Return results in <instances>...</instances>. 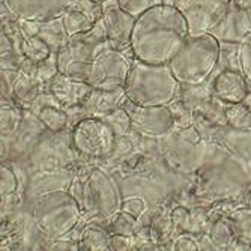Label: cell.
Returning <instances> with one entry per match:
<instances>
[{
	"instance_id": "obj_34",
	"label": "cell",
	"mask_w": 251,
	"mask_h": 251,
	"mask_svg": "<svg viewBox=\"0 0 251 251\" xmlns=\"http://www.w3.org/2000/svg\"><path fill=\"white\" fill-rule=\"evenodd\" d=\"M101 119L111 128V131L116 134L118 139L119 137H126L132 131L131 118L128 115V111L124 108V105L113 110L111 113H108V115H105Z\"/></svg>"
},
{
	"instance_id": "obj_43",
	"label": "cell",
	"mask_w": 251,
	"mask_h": 251,
	"mask_svg": "<svg viewBox=\"0 0 251 251\" xmlns=\"http://www.w3.org/2000/svg\"><path fill=\"white\" fill-rule=\"evenodd\" d=\"M134 238L131 236H125V235H111L110 236V247L108 251H128V250H134Z\"/></svg>"
},
{
	"instance_id": "obj_20",
	"label": "cell",
	"mask_w": 251,
	"mask_h": 251,
	"mask_svg": "<svg viewBox=\"0 0 251 251\" xmlns=\"http://www.w3.org/2000/svg\"><path fill=\"white\" fill-rule=\"evenodd\" d=\"M214 95L226 104L242 102L250 90V84L242 73L226 70L218 73L209 83Z\"/></svg>"
},
{
	"instance_id": "obj_18",
	"label": "cell",
	"mask_w": 251,
	"mask_h": 251,
	"mask_svg": "<svg viewBox=\"0 0 251 251\" xmlns=\"http://www.w3.org/2000/svg\"><path fill=\"white\" fill-rule=\"evenodd\" d=\"M220 44H242L251 36L245 14L236 0H232L220 21L209 30Z\"/></svg>"
},
{
	"instance_id": "obj_5",
	"label": "cell",
	"mask_w": 251,
	"mask_h": 251,
	"mask_svg": "<svg viewBox=\"0 0 251 251\" xmlns=\"http://www.w3.org/2000/svg\"><path fill=\"white\" fill-rule=\"evenodd\" d=\"M83 211L70 191H57L32 201V218L39 235L53 241L70 235L80 224Z\"/></svg>"
},
{
	"instance_id": "obj_48",
	"label": "cell",
	"mask_w": 251,
	"mask_h": 251,
	"mask_svg": "<svg viewBox=\"0 0 251 251\" xmlns=\"http://www.w3.org/2000/svg\"><path fill=\"white\" fill-rule=\"evenodd\" d=\"M177 2H179V0H161V3H164V5H172V6H175Z\"/></svg>"
},
{
	"instance_id": "obj_36",
	"label": "cell",
	"mask_w": 251,
	"mask_h": 251,
	"mask_svg": "<svg viewBox=\"0 0 251 251\" xmlns=\"http://www.w3.org/2000/svg\"><path fill=\"white\" fill-rule=\"evenodd\" d=\"M59 73L60 71H59V65H57V53H51L50 57H47L44 62L36 63L35 78L44 89H49L51 80Z\"/></svg>"
},
{
	"instance_id": "obj_10",
	"label": "cell",
	"mask_w": 251,
	"mask_h": 251,
	"mask_svg": "<svg viewBox=\"0 0 251 251\" xmlns=\"http://www.w3.org/2000/svg\"><path fill=\"white\" fill-rule=\"evenodd\" d=\"M164 139V159L177 173L193 175L197 172L208 153V142H191L177 131L170 132Z\"/></svg>"
},
{
	"instance_id": "obj_40",
	"label": "cell",
	"mask_w": 251,
	"mask_h": 251,
	"mask_svg": "<svg viewBox=\"0 0 251 251\" xmlns=\"http://www.w3.org/2000/svg\"><path fill=\"white\" fill-rule=\"evenodd\" d=\"M170 250H175V251H196V250H200L199 239H197V236H194L193 232H182L180 235H177L176 238L172 239Z\"/></svg>"
},
{
	"instance_id": "obj_13",
	"label": "cell",
	"mask_w": 251,
	"mask_h": 251,
	"mask_svg": "<svg viewBox=\"0 0 251 251\" xmlns=\"http://www.w3.org/2000/svg\"><path fill=\"white\" fill-rule=\"evenodd\" d=\"M232 0H179L175 5L188 23L190 35L209 33Z\"/></svg>"
},
{
	"instance_id": "obj_29",
	"label": "cell",
	"mask_w": 251,
	"mask_h": 251,
	"mask_svg": "<svg viewBox=\"0 0 251 251\" xmlns=\"http://www.w3.org/2000/svg\"><path fill=\"white\" fill-rule=\"evenodd\" d=\"M209 236L217 250H238V238L226 215L218 217L209 229Z\"/></svg>"
},
{
	"instance_id": "obj_16",
	"label": "cell",
	"mask_w": 251,
	"mask_h": 251,
	"mask_svg": "<svg viewBox=\"0 0 251 251\" xmlns=\"http://www.w3.org/2000/svg\"><path fill=\"white\" fill-rule=\"evenodd\" d=\"M6 8L21 20L49 21L65 14L74 0H2Z\"/></svg>"
},
{
	"instance_id": "obj_3",
	"label": "cell",
	"mask_w": 251,
	"mask_h": 251,
	"mask_svg": "<svg viewBox=\"0 0 251 251\" xmlns=\"http://www.w3.org/2000/svg\"><path fill=\"white\" fill-rule=\"evenodd\" d=\"M124 89L131 102L142 107H159L170 105L177 98L180 84L169 63L155 65L134 59Z\"/></svg>"
},
{
	"instance_id": "obj_26",
	"label": "cell",
	"mask_w": 251,
	"mask_h": 251,
	"mask_svg": "<svg viewBox=\"0 0 251 251\" xmlns=\"http://www.w3.org/2000/svg\"><path fill=\"white\" fill-rule=\"evenodd\" d=\"M238 238V250H251V206L244 204L226 214Z\"/></svg>"
},
{
	"instance_id": "obj_45",
	"label": "cell",
	"mask_w": 251,
	"mask_h": 251,
	"mask_svg": "<svg viewBox=\"0 0 251 251\" xmlns=\"http://www.w3.org/2000/svg\"><path fill=\"white\" fill-rule=\"evenodd\" d=\"M49 250H68V251H75L80 250V241L75 239H68L66 236L59 238V239H53L51 244L47 247Z\"/></svg>"
},
{
	"instance_id": "obj_47",
	"label": "cell",
	"mask_w": 251,
	"mask_h": 251,
	"mask_svg": "<svg viewBox=\"0 0 251 251\" xmlns=\"http://www.w3.org/2000/svg\"><path fill=\"white\" fill-rule=\"evenodd\" d=\"M242 104H244L245 107H248V108L251 110V86H250V90H248V94L245 95V98H244Z\"/></svg>"
},
{
	"instance_id": "obj_14",
	"label": "cell",
	"mask_w": 251,
	"mask_h": 251,
	"mask_svg": "<svg viewBox=\"0 0 251 251\" xmlns=\"http://www.w3.org/2000/svg\"><path fill=\"white\" fill-rule=\"evenodd\" d=\"M102 6H104L102 20L105 25L110 49L132 54L131 36H132V30H134L137 18L125 12L119 6L118 0H108V2L102 3Z\"/></svg>"
},
{
	"instance_id": "obj_38",
	"label": "cell",
	"mask_w": 251,
	"mask_h": 251,
	"mask_svg": "<svg viewBox=\"0 0 251 251\" xmlns=\"http://www.w3.org/2000/svg\"><path fill=\"white\" fill-rule=\"evenodd\" d=\"M172 220L176 227V230L180 232H191L193 229V214L188 206L179 204L172 209Z\"/></svg>"
},
{
	"instance_id": "obj_31",
	"label": "cell",
	"mask_w": 251,
	"mask_h": 251,
	"mask_svg": "<svg viewBox=\"0 0 251 251\" xmlns=\"http://www.w3.org/2000/svg\"><path fill=\"white\" fill-rule=\"evenodd\" d=\"M35 115L39 118V121L44 124L49 132H59L66 129L68 122H70V116L63 108L59 107H44L38 110Z\"/></svg>"
},
{
	"instance_id": "obj_6",
	"label": "cell",
	"mask_w": 251,
	"mask_h": 251,
	"mask_svg": "<svg viewBox=\"0 0 251 251\" xmlns=\"http://www.w3.org/2000/svg\"><path fill=\"white\" fill-rule=\"evenodd\" d=\"M78 156L73 145L71 131L63 129L42 135L29 152V166L36 170H56L70 167Z\"/></svg>"
},
{
	"instance_id": "obj_35",
	"label": "cell",
	"mask_w": 251,
	"mask_h": 251,
	"mask_svg": "<svg viewBox=\"0 0 251 251\" xmlns=\"http://www.w3.org/2000/svg\"><path fill=\"white\" fill-rule=\"evenodd\" d=\"M53 51L49 49V45L45 44L39 36H32L26 38L25 44H23V54L25 59L33 62V63H41L47 57H50Z\"/></svg>"
},
{
	"instance_id": "obj_15",
	"label": "cell",
	"mask_w": 251,
	"mask_h": 251,
	"mask_svg": "<svg viewBox=\"0 0 251 251\" xmlns=\"http://www.w3.org/2000/svg\"><path fill=\"white\" fill-rule=\"evenodd\" d=\"M125 100L126 95L124 87L116 90H101L92 87V90L87 94L80 105L66 108L65 111L70 116V121L73 118H77V122L84 118H104L113 110L121 107Z\"/></svg>"
},
{
	"instance_id": "obj_21",
	"label": "cell",
	"mask_w": 251,
	"mask_h": 251,
	"mask_svg": "<svg viewBox=\"0 0 251 251\" xmlns=\"http://www.w3.org/2000/svg\"><path fill=\"white\" fill-rule=\"evenodd\" d=\"M49 89L60 101V104L63 105V110H66V108L80 105L84 101V98L87 97V94L92 90V86L84 81L73 80V78L59 73L51 80Z\"/></svg>"
},
{
	"instance_id": "obj_17",
	"label": "cell",
	"mask_w": 251,
	"mask_h": 251,
	"mask_svg": "<svg viewBox=\"0 0 251 251\" xmlns=\"http://www.w3.org/2000/svg\"><path fill=\"white\" fill-rule=\"evenodd\" d=\"M74 176H75V172L71 170L70 167L32 172L26 184L25 196L27 200L33 201L36 197L44 196V194L57 193V191H70Z\"/></svg>"
},
{
	"instance_id": "obj_12",
	"label": "cell",
	"mask_w": 251,
	"mask_h": 251,
	"mask_svg": "<svg viewBox=\"0 0 251 251\" xmlns=\"http://www.w3.org/2000/svg\"><path fill=\"white\" fill-rule=\"evenodd\" d=\"M122 105L131 118L132 131L142 135L163 139L175 129V121L169 105L142 107L129 100H125Z\"/></svg>"
},
{
	"instance_id": "obj_2",
	"label": "cell",
	"mask_w": 251,
	"mask_h": 251,
	"mask_svg": "<svg viewBox=\"0 0 251 251\" xmlns=\"http://www.w3.org/2000/svg\"><path fill=\"white\" fill-rule=\"evenodd\" d=\"M190 35L188 23L172 5L159 3L137 17L131 36L135 59L146 63H169Z\"/></svg>"
},
{
	"instance_id": "obj_37",
	"label": "cell",
	"mask_w": 251,
	"mask_h": 251,
	"mask_svg": "<svg viewBox=\"0 0 251 251\" xmlns=\"http://www.w3.org/2000/svg\"><path fill=\"white\" fill-rule=\"evenodd\" d=\"M169 107L172 110L173 121H175V129L173 131L185 129V128L194 125V111L182 100L176 98Z\"/></svg>"
},
{
	"instance_id": "obj_50",
	"label": "cell",
	"mask_w": 251,
	"mask_h": 251,
	"mask_svg": "<svg viewBox=\"0 0 251 251\" xmlns=\"http://www.w3.org/2000/svg\"><path fill=\"white\" fill-rule=\"evenodd\" d=\"M92 2H97V3H105L108 0H92Z\"/></svg>"
},
{
	"instance_id": "obj_8",
	"label": "cell",
	"mask_w": 251,
	"mask_h": 251,
	"mask_svg": "<svg viewBox=\"0 0 251 251\" xmlns=\"http://www.w3.org/2000/svg\"><path fill=\"white\" fill-rule=\"evenodd\" d=\"M110 49L104 20L101 18L97 25L86 33L71 36L68 44L57 53V65L62 73L66 66L74 63H92L100 53Z\"/></svg>"
},
{
	"instance_id": "obj_9",
	"label": "cell",
	"mask_w": 251,
	"mask_h": 251,
	"mask_svg": "<svg viewBox=\"0 0 251 251\" xmlns=\"http://www.w3.org/2000/svg\"><path fill=\"white\" fill-rule=\"evenodd\" d=\"M134 59L132 54L119 50H104L92 62L87 84L101 90H116L124 87Z\"/></svg>"
},
{
	"instance_id": "obj_41",
	"label": "cell",
	"mask_w": 251,
	"mask_h": 251,
	"mask_svg": "<svg viewBox=\"0 0 251 251\" xmlns=\"http://www.w3.org/2000/svg\"><path fill=\"white\" fill-rule=\"evenodd\" d=\"M239 59H241V71L247 78L248 84L251 86V36L241 44Z\"/></svg>"
},
{
	"instance_id": "obj_30",
	"label": "cell",
	"mask_w": 251,
	"mask_h": 251,
	"mask_svg": "<svg viewBox=\"0 0 251 251\" xmlns=\"http://www.w3.org/2000/svg\"><path fill=\"white\" fill-rule=\"evenodd\" d=\"M176 230V227L172 220V211L161 209L158 211L152 220H151V239L158 244L164 245L172 242L173 233Z\"/></svg>"
},
{
	"instance_id": "obj_44",
	"label": "cell",
	"mask_w": 251,
	"mask_h": 251,
	"mask_svg": "<svg viewBox=\"0 0 251 251\" xmlns=\"http://www.w3.org/2000/svg\"><path fill=\"white\" fill-rule=\"evenodd\" d=\"M146 209V204L142 199L139 197H131V199H124V206H122V211L134 215L135 218H139Z\"/></svg>"
},
{
	"instance_id": "obj_24",
	"label": "cell",
	"mask_w": 251,
	"mask_h": 251,
	"mask_svg": "<svg viewBox=\"0 0 251 251\" xmlns=\"http://www.w3.org/2000/svg\"><path fill=\"white\" fill-rule=\"evenodd\" d=\"M44 87L36 81V78L30 74L23 71H17V77L14 81V95L12 101H15L23 108H30L38 95L42 92Z\"/></svg>"
},
{
	"instance_id": "obj_39",
	"label": "cell",
	"mask_w": 251,
	"mask_h": 251,
	"mask_svg": "<svg viewBox=\"0 0 251 251\" xmlns=\"http://www.w3.org/2000/svg\"><path fill=\"white\" fill-rule=\"evenodd\" d=\"M118 3L125 12H128L137 18L143 12L149 11L151 8L159 5L161 3V0H118Z\"/></svg>"
},
{
	"instance_id": "obj_19",
	"label": "cell",
	"mask_w": 251,
	"mask_h": 251,
	"mask_svg": "<svg viewBox=\"0 0 251 251\" xmlns=\"http://www.w3.org/2000/svg\"><path fill=\"white\" fill-rule=\"evenodd\" d=\"M102 3L92 0H74V3L62 15L68 36L86 33L102 18Z\"/></svg>"
},
{
	"instance_id": "obj_4",
	"label": "cell",
	"mask_w": 251,
	"mask_h": 251,
	"mask_svg": "<svg viewBox=\"0 0 251 251\" xmlns=\"http://www.w3.org/2000/svg\"><path fill=\"white\" fill-rule=\"evenodd\" d=\"M221 45L211 33L188 35L182 47L169 62V66L180 86L208 83L217 70Z\"/></svg>"
},
{
	"instance_id": "obj_49",
	"label": "cell",
	"mask_w": 251,
	"mask_h": 251,
	"mask_svg": "<svg viewBox=\"0 0 251 251\" xmlns=\"http://www.w3.org/2000/svg\"><path fill=\"white\" fill-rule=\"evenodd\" d=\"M247 204H248V206H251V187H250L248 194H247Z\"/></svg>"
},
{
	"instance_id": "obj_22",
	"label": "cell",
	"mask_w": 251,
	"mask_h": 251,
	"mask_svg": "<svg viewBox=\"0 0 251 251\" xmlns=\"http://www.w3.org/2000/svg\"><path fill=\"white\" fill-rule=\"evenodd\" d=\"M47 131V128L44 126V124L39 121V118L30 110H25V119L15 134V137L9 143V153L15 156L26 153L29 148H33L38 140L42 137V134Z\"/></svg>"
},
{
	"instance_id": "obj_1",
	"label": "cell",
	"mask_w": 251,
	"mask_h": 251,
	"mask_svg": "<svg viewBox=\"0 0 251 251\" xmlns=\"http://www.w3.org/2000/svg\"><path fill=\"white\" fill-rule=\"evenodd\" d=\"M251 187V169L241 156L223 143H209L208 153L196 172V182L190 193L191 201L200 206L221 201H238Z\"/></svg>"
},
{
	"instance_id": "obj_28",
	"label": "cell",
	"mask_w": 251,
	"mask_h": 251,
	"mask_svg": "<svg viewBox=\"0 0 251 251\" xmlns=\"http://www.w3.org/2000/svg\"><path fill=\"white\" fill-rule=\"evenodd\" d=\"M111 233L105 227L90 223L83 227L80 236V250L83 251H108Z\"/></svg>"
},
{
	"instance_id": "obj_23",
	"label": "cell",
	"mask_w": 251,
	"mask_h": 251,
	"mask_svg": "<svg viewBox=\"0 0 251 251\" xmlns=\"http://www.w3.org/2000/svg\"><path fill=\"white\" fill-rule=\"evenodd\" d=\"M23 119L25 108L20 107L12 100H2L0 108V132H2V161H6L9 156V143L18 132Z\"/></svg>"
},
{
	"instance_id": "obj_33",
	"label": "cell",
	"mask_w": 251,
	"mask_h": 251,
	"mask_svg": "<svg viewBox=\"0 0 251 251\" xmlns=\"http://www.w3.org/2000/svg\"><path fill=\"white\" fill-rule=\"evenodd\" d=\"M107 229L111 235H125L135 238V233L139 230V218L125 211H121L108 221Z\"/></svg>"
},
{
	"instance_id": "obj_42",
	"label": "cell",
	"mask_w": 251,
	"mask_h": 251,
	"mask_svg": "<svg viewBox=\"0 0 251 251\" xmlns=\"http://www.w3.org/2000/svg\"><path fill=\"white\" fill-rule=\"evenodd\" d=\"M15 77H17V71L2 70V75H0V81H2V100H12Z\"/></svg>"
},
{
	"instance_id": "obj_7",
	"label": "cell",
	"mask_w": 251,
	"mask_h": 251,
	"mask_svg": "<svg viewBox=\"0 0 251 251\" xmlns=\"http://www.w3.org/2000/svg\"><path fill=\"white\" fill-rule=\"evenodd\" d=\"M73 145L80 156L89 159L107 158L115 152L118 137L101 118H84L73 128Z\"/></svg>"
},
{
	"instance_id": "obj_25",
	"label": "cell",
	"mask_w": 251,
	"mask_h": 251,
	"mask_svg": "<svg viewBox=\"0 0 251 251\" xmlns=\"http://www.w3.org/2000/svg\"><path fill=\"white\" fill-rule=\"evenodd\" d=\"M45 44L49 45V49L53 53H59L65 45L70 41V36L66 33L63 18H53L49 21H39L38 35Z\"/></svg>"
},
{
	"instance_id": "obj_11",
	"label": "cell",
	"mask_w": 251,
	"mask_h": 251,
	"mask_svg": "<svg viewBox=\"0 0 251 251\" xmlns=\"http://www.w3.org/2000/svg\"><path fill=\"white\" fill-rule=\"evenodd\" d=\"M89 191L95 217L104 221H110L116 214L122 211L124 197L113 179L104 169H89Z\"/></svg>"
},
{
	"instance_id": "obj_27",
	"label": "cell",
	"mask_w": 251,
	"mask_h": 251,
	"mask_svg": "<svg viewBox=\"0 0 251 251\" xmlns=\"http://www.w3.org/2000/svg\"><path fill=\"white\" fill-rule=\"evenodd\" d=\"M20 188V177L17 170L8 163L2 161L0 166V194H2V212L14 206L17 200V193Z\"/></svg>"
},
{
	"instance_id": "obj_32",
	"label": "cell",
	"mask_w": 251,
	"mask_h": 251,
	"mask_svg": "<svg viewBox=\"0 0 251 251\" xmlns=\"http://www.w3.org/2000/svg\"><path fill=\"white\" fill-rule=\"evenodd\" d=\"M227 126L238 131H251V110L242 102L226 104Z\"/></svg>"
},
{
	"instance_id": "obj_46",
	"label": "cell",
	"mask_w": 251,
	"mask_h": 251,
	"mask_svg": "<svg viewBox=\"0 0 251 251\" xmlns=\"http://www.w3.org/2000/svg\"><path fill=\"white\" fill-rule=\"evenodd\" d=\"M239 3V6L242 8L244 14H245V18L248 21V26L251 29V0H236Z\"/></svg>"
}]
</instances>
